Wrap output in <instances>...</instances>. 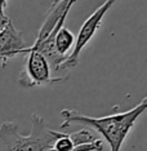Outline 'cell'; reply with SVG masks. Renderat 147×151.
Here are the masks:
<instances>
[{"mask_svg":"<svg viewBox=\"0 0 147 151\" xmlns=\"http://www.w3.org/2000/svg\"><path fill=\"white\" fill-rule=\"evenodd\" d=\"M147 109V98L145 97L141 104L134 106L133 109L124 112H118L114 115L94 118L80 114L76 110L63 109L61 110V118L63 122L61 123V128L67 129L72 124H81L94 129L103 138L107 141L110 151H120L121 145L128 137L129 132L134 127L136 122Z\"/></svg>","mask_w":147,"mask_h":151,"instance_id":"6da1fadb","label":"cell"},{"mask_svg":"<svg viewBox=\"0 0 147 151\" xmlns=\"http://www.w3.org/2000/svg\"><path fill=\"white\" fill-rule=\"evenodd\" d=\"M32 128L30 134L22 136L16 123L0 124V141L8 151H48L57 138V130L49 129L39 114L31 115Z\"/></svg>","mask_w":147,"mask_h":151,"instance_id":"7a4b0ae2","label":"cell"},{"mask_svg":"<svg viewBox=\"0 0 147 151\" xmlns=\"http://www.w3.org/2000/svg\"><path fill=\"white\" fill-rule=\"evenodd\" d=\"M114 3H115L114 0H107V1H105L100 8L95 9L84 21V23L81 25L80 30H79V34H77V36H76V40H75V43H74L72 52L68 54L66 57V60H65V62L61 65V70H68V68H72L79 63V57H80L81 50L88 45V43H89L94 37L95 34H97L98 29L101 27L102 19H103V17L106 16V13L108 12V9L114 5Z\"/></svg>","mask_w":147,"mask_h":151,"instance_id":"3957f363","label":"cell"},{"mask_svg":"<svg viewBox=\"0 0 147 151\" xmlns=\"http://www.w3.org/2000/svg\"><path fill=\"white\" fill-rule=\"evenodd\" d=\"M30 50L26 54V65L18 78L21 87H40L47 84H58L67 80L63 76H52V70L49 65L40 53L29 47Z\"/></svg>","mask_w":147,"mask_h":151,"instance_id":"277c9868","label":"cell"},{"mask_svg":"<svg viewBox=\"0 0 147 151\" xmlns=\"http://www.w3.org/2000/svg\"><path fill=\"white\" fill-rule=\"evenodd\" d=\"M30 48L26 47L22 32L16 29L11 19L0 27V61L3 67H5L9 58L27 54Z\"/></svg>","mask_w":147,"mask_h":151,"instance_id":"5b68a950","label":"cell"},{"mask_svg":"<svg viewBox=\"0 0 147 151\" xmlns=\"http://www.w3.org/2000/svg\"><path fill=\"white\" fill-rule=\"evenodd\" d=\"M53 43H54V49H56V52L62 57H67L66 54L68 53V50L74 47L75 36L67 27L63 26L57 31Z\"/></svg>","mask_w":147,"mask_h":151,"instance_id":"8992f818","label":"cell"},{"mask_svg":"<svg viewBox=\"0 0 147 151\" xmlns=\"http://www.w3.org/2000/svg\"><path fill=\"white\" fill-rule=\"evenodd\" d=\"M71 142L74 143V149L81 145H88V143H93L97 139H100L97 134H94L90 129L88 128H81L80 130H76L74 133H68Z\"/></svg>","mask_w":147,"mask_h":151,"instance_id":"52a82bcc","label":"cell"},{"mask_svg":"<svg viewBox=\"0 0 147 151\" xmlns=\"http://www.w3.org/2000/svg\"><path fill=\"white\" fill-rule=\"evenodd\" d=\"M72 150H74V143L71 142L68 133L57 132V138L48 151H72Z\"/></svg>","mask_w":147,"mask_h":151,"instance_id":"ba28073f","label":"cell"},{"mask_svg":"<svg viewBox=\"0 0 147 151\" xmlns=\"http://www.w3.org/2000/svg\"><path fill=\"white\" fill-rule=\"evenodd\" d=\"M6 5H8V1H6V0H0V25L1 26L9 21V18L4 13V9H5Z\"/></svg>","mask_w":147,"mask_h":151,"instance_id":"9c48e42d","label":"cell"}]
</instances>
